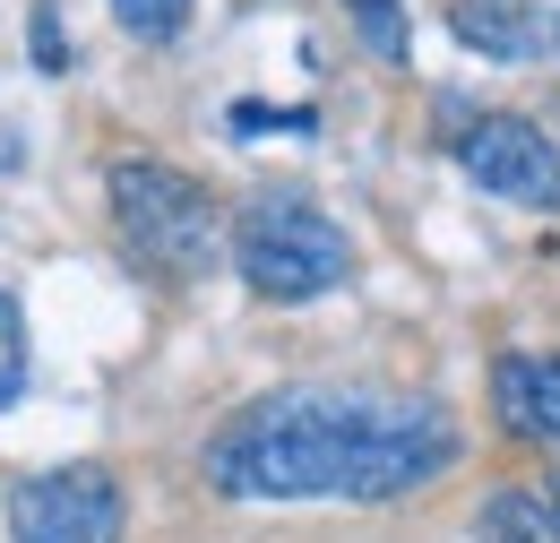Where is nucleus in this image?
Segmentation results:
<instances>
[{"label": "nucleus", "instance_id": "obj_1", "mask_svg": "<svg viewBox=\"0 0 560 543\" xmlns=\"http://www.w3.org/2000/svg\"><path fill=\"white\" fill-rule=\"evenodd\" d=\"M457 423L431 397L293 389L242 406L208 440V483L233 500H406L457 466Z\"/></svg>", "mask_w": 560, "mask_h": 543}, {"label": "nucleus", "instance_id": "obj_2", "mask_svg": "<svg viewBox=\"0 0 560 543\" xmlns=\"http://www.w3.org/2000/svg\"><path fill=\"white\" fill-rule=\"evenodd\" d=\"M233 268L268 302H319V293H337L353 276V242H346V224L319 216L311 199L268 190V199L242 207V224H233Z\"/></svg>", "mask_w": 560, "mask_h": 543}, {"label": "nucleus", "instance_id": "obj_3", "mask_svg": "<svg viewBox=\"0 0 560 543\" xmlns=\"http://www.w3.org/2000/svg\"><path fill=\"white\" fill-rule=\"evenodd\" d=\"M104 190H113V224H121V242H130L139 268H155V276L215 268L224 216H215V199L190 173H173V164H155V155H121Z\"/></svg>", "mask_w": 560, "mask_h": 543}, {"label": "nucleus", "instance_id": "obj_4", "mask_svg": "<svg viewBox=\"0 0 560 543\" xmlns=\"http://www.w3.org/2000/svg\"><path fill=\"white\" fill-rule=\"evenodd\" d=\"M457 147V173L491 190V199H517V207H560V147L535 122H517V113H483V122H466V130H448Z\"/></svg>", "mask_w": 560, "mask_h": 543}, {"label": "nucleus", "instance_id": "obj_5", "mask_svg": "<svg viewBox=\"0 0 560 543\" xmlns=\"http://www.w3.org/2000/svg\"><path fill=\"white\" fill-rule=\"evenodd\" d=\"M9 543H121V483L104 466L26 475L9 492Z\"/></svg>", "mask_w": 560, "mask_h": 543}, {"label": "nucleus", "instance_id": "obj_6", "mask_svg": "<svg viewBox=\"0 0 560 543\" xmlns=\"http://www.w3.org/2000/svg\"><path fill=\"white\" fill-rule=\"evenodd\" d=\"M491 397L509 414V431L560 449V354H500L491 362Z\"/></svg>", "mask_w": 560, "mask_h": 543}, {"label": "nucleus", "instance_id": "obj_7", "mask_svg": "<svg viewBox=\"0 0 560 543\" xmlns=\"http://www.w3.org/2000/svg\"><path fill=\"white\" fill-rule=\"evenodd\" d=\"M448 35L475 44L483 61H535L544 18H535V0H448Z\"/></svg>", "mask_w": 560, "mask_h": 543}, {"label": "nucleus", "instance_id": "obj_8", "mask_svg": "<svg viewBox=\"0 0 560 543\" xmlns=\"http://www.w3.org/2000/svg\"><path fill=\"white\" fill-rule=\"evenodd\" d=\"M346 18H353V35L371 44V61H406V9L397 0H346Z\"/></svg>", "mask_w": 560, "mask_h": 543}, {"label": "nucleus", "instance_id": "obj_9", "mask_svg": "<svg viewBox=\"0 0 560 543\" xmlns=\"http://www.w3.org/2000/svg\"><path fill=\"white\" fill-rule=\"evenodd\" d=\"M113 18L139 35V44H173L190 26V0H113Z\"/></svg>", "mask_w": 560, "mask_h": 543}, {"label": "nucleus", "instance_id": "obj_10", "mask_svg": "<svg viewBox=\"0 0 560 543\" xmlns=\"http://www.w3.org/2000/svg\"><path fill=\"white\" fill-rule=\"evenodd\" d=\"M18 389H26V311L0 293V406H18Z\"/></svg>", "mask_w": 560, "mask_h": 543}, {"label": "nucleus", "instance_id": "obj_11", "mask_svg": "<svg viewBox=\"0 0 560 543\" xmlns=\"http://www.w3.org/2000/svg\"><path fill=\"white\" fill-rule=\"evenodd\" d=\"M26 35H35V61H44V69H70V44H61V18H52V9H35Z\"/></svg>", "mask_w": 560, "mask_h": 543}, {"label": "nucleus", "instance_id": "obj_12", "mask_svg": "<svg viewBox=\"0 0 560 543\" xmlns=\"http://www.w3.org/2000/svg\"><path fill=\"white\" fill-rule=\"evenodd\" d=\"M552 543H560V492H552Z\"/></svg>", "mask_w": 560, "mask_h": 543}]
</instances>
